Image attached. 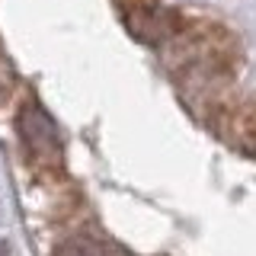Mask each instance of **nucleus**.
I'll return each mask as SVG.
<instances>
[{
	"mask_svg": "<svg viewBox=\"0 0 256 256\" xmlns=\"http://www.w3.org/2000/svg\"><path fill=\"white\" fill-rule=\"evenodd\" d=\"M116 6L122 13L128 32L141 42H160L166 32H173L170 13L164 10L160 0H116Z\"/></svg>",
	"mask_w": 256,
	"mask_h": 256,
	"instance_id": "7ed1b4c3",
	"label": "nucleus"
},
{
	"mask_svg": "<svg viewBox=\"0 0 256 256\" xmlns=\"http://www.w3.org/2000/svg\"><path fill=\"white\" fill-rule=\"evenodd\" d=\"M109 244H100L93 237H70L58 246V256H109Z\"/></svg>",
	"mask_w": 256,
	"mask_h": 256,
	"instance_id": "39448f33",
	"label": "nucleus"
},
{
	"mask_svg": "<svg viewBox=\"0 0 256 256\" xmlns=\"http://www.w3.org/2000/svg\"><path fill=\"white\" fill-rule=\"evenodd\" d=\"M173 52L180 74L189 80H218L237 64V42L214 22H198L196 29L180 32Z\"/></svg>",
	"mask_w": 256,
	"mask_h": 256,
	"instance_id": "f257e3e1",
	"label": "nucleus"
},
{
	"mask_svg": "<svg viewBox=\"0 0 256 256\" xmlns=\"http://www.w3.org/2000/svg\"><path fill=\"white\" fill-rule=\"evenodd\" d=\"M16 132H20V141L26 148V154L32 164L38 166H61V138L58 128H54L52 116L38 106V102H26L16 116Z\"/></svg>",
	"mask_w": 256,
	"mask_h": 256,
	"instance_id": "f03ea898",
	"label": "nucleus"
},
{
	"mask_svg": "<svg viewBox=\"0 0 256 256\" xmlns=\"http://www.w3.org/2000/svg\"><path fill=\"white\" fill-rule=\"evenodd\" d=\"M13 90V77H10V68H6V61L0 58V100H6Z\"/></svg>",
	"mask_w": 256,
	"mask_h": 256,
	"instance_id": "423d86ee",
	"label": "nucleus"
},
{
	"mask_svg": "<svg viewBox=\"0 0 256 256\" xmlns=\"http://www.w3.org/2000/svg\"><path fill=\"white\" fill-rule=\"evenodd\" d=\"M221 128H224V134H228L230 144H237V148L253 150L256 154V100L230 109L228 118L221 122Z\"/></svg>",
	"mask_w": 256,
	"mask_h": 256,
	"instance_id": "20e7f679",
	"label": "nucleus"
}]
</instances>
